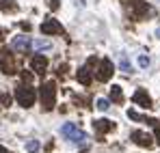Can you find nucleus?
<instances>
[{"instance_id": "nucleus-16", "label": "nucleus", "mask_w": 160, "mask_h": 153, "mask_svg": "<svg viewBox=\"0 0 160 153\" xmlns=\"http://www.w3.org/2000/svg\"><path fill=\"white\" fill-rule=\"evenodd\" d=\"M108 106H110L108 99H104V97H100V99H98V110H102V112H104V110H108Z\"/></svg>"}, {"instance_id": "nucleus-15", "label": "nucleus", "mask_w": 160, "mask_h": 153, "mask_svg": "<svg viewBox=\"0 0 160 153\" xmlns=\"http://www.w3.org/2000/svg\"><path fill=\"white\" fill-rule=\"evenodd\" d=\"M26 149H28V153H37L39 151V142L37 140H30V142H26Z\"/></svg>"}, {"instance_id": "nucleus-6", "label": "nucleus", "mask_w": 160, "mask_h": 153, "mask_svg": "<svg viewBox=\"0 0 160 153\" xmlns=\"http://www.w3.org/2000/svg\"><path fill=\"white\" fill-rule=\"evenodd\" d=\"M30 48H32V41H30V37H26V35H18L11 41V50H15V52H28Z\"/></svg>"}, {"instance_id": "nucleus-5", "label": "nucleus", "mask_w": 160, "mask_h": 153, "mask_svg": "<svg viewBox=\"0 0 160 153\" xmlns=\"http://www.w3.org/2000/svg\"><path fill=\"white\" fill-rule=\"evenodd\" d=\"M95 76L100 82H108L110 76H112V63L104 58V60H100V65H98V69H95Z\"/></svg>"}, {"instance_id": "nucleus-23", "label": "nucleus", "mask_w": 160, "mask_h": 153, "mask_svg": "<svg viewBox=\"0 0 160 153\" xmlns=\"http://www.w3.org/2000/svg\"><path fill=\"white\" fill-rule=\"evenodd\" d=\"M0 39H2V35H0Z\"/></svg>"}, {"instance_id": "nucleus-17", "label": "nucleus", "mask_w": 160, "mask_h": 153, "mask_svg": "<svg viewBox=\"0 0 160 153\" xmlns=\"http://www.w3.org/2000/svg\"><path fill=\"white\" fill-rule=\"evenodd\" d=\"M32 45H35V50H48V48H50L48 41H35Z\"/></svg>"}, {"instance_id": "nucleus-1", "label": "nucleus", "mask_w": 160, "mask_h": 153, "mask_svg": "<svg viewBox=\"0 0 160 153\" xmlns=\"http://www.w3.org/2000/svg\"><path fill=\"white\" fill-rule=\"evenodd\" d=\"M39 99H41L43 110H50L54 106V102H56V84H54L52 80L43 82V86L39 88Z\"/></svg>"}, {"instance_id": "nucleus-8", "label": "nucleus", "mask_w": 160, "mask_h": 153, "mask_svg": "<svg viewBox=\"0 0 160 153\" xmlns=\"http://www.w3.org/2000/svg\"><path fill=\"white\" fill-rule=\"evenodd\" d=\"M41 32L43 35H63V26L58 24L56 20H46L43 24H41Z\"/></svg>"}, {"instance_id": "nucleus-7", "label": "nucleus", "mask_w": 160, "mask_h": 153, "mask_svg": "<svg viewBox=\"0 0 160 153\" xmlns=\"http://www.w3.org/2000/svg\"><path fill=\"white\" fill-rule=\"evenodd\" d=\"M30 67H32V71H37L39 76H43L46 69H48V58L41 56V54H35V56L30 58Z\"/></svg>"}, {"instance_id": "nucleus-9", "label": "nucleus", "mask_w": 160, "mask_h": 153, "mask_svg": "<svg viewBox=\"0 0 160 153\" xmlns=\"http://www.w3.org/2000/svg\"><path fill=\"white\" fill-rule=\"evenodd\" d=\"M134 103H138L141 108H152V99H149V95H147V91L145 88H138L136 93H134Z\"/></svg>"}, {"instance_id": "nucleus-4", "label": "nucleus", "mask_w": 160, "mask_h": 153, "mask_svg": "<svg viewBox=\"0 0 160 153\" xmlns=\"http://www.w3.org/2000/svg\"><path fill=\"white\" fill-rule=\"evenodd\" d=\"M61 134L67 138V140H72V142H84V138H87V134L78 129L74 123H65L63 127H61Z\"/></svg>"}, {"instance_id": "nucleus-20", "label": "nucleus", "mask_w": 160, "mask_h": 153, "mask_svg": "<svg viewBox=\"0 0 160 153\" xmlns=\"http://www.w3.org/2000/svg\"><path fill=\"white\" fill-rule=\"evenodd\" d=\"M48 4H50V9H52V11H56V9H58V0H50Z\"/></svg>"}, {"instance_id": "nucleus-12", "label": "nucleus", "mask_w": 160, "mask_h": 153, "mask_svg": "<svg viewBox=\"0 0 160 153\" xmlns=\"http://www.w3.org/2000/svg\"><path fill=\"white\" fill-rule=\"evenodd\" d=\"M93 125H95V129H98L100 134H106V131H110V129L115 127L112 121H108V119H100V121H95Z\"/></svg>"}, {"instance_id": "nucleus-14", "label": "nucleus", "mask_w": 160, "mask_h": 153, "mask_svg": "<svg viewBox=\"0 0 160 153\" xmlns=\"http://www.w3.org/2000/svg\"><path fill=\"white\" fill-rule=\"evenodd\" d=\"M119 67H121L126 74H130V71H132V67H130V63H128V58H126V56H121V60H119Z\"/></svg>"}, {"instance_id": "nucleus-3", "label": "nucleus", "mask_w": 160, "mask_h": 153, "mask_svg": "<svg viewBox=\"0 0 160 153\" xmlns=\"http://www.w3.org/2000/svg\"><path fill=\"white\" fill-rule=\"evenodd\" d=\"M0 69L7 76H13L18 71V65H15V58H13L11 50H0Z\"/></svg>"}, {"instance_id": "nucleus-11", "label": "nucleus", "mask_w": 160, "mask_h": 153, "mask_svg": "<svg viewBox=\"0 0 160 153\" xmlns=\"http://www.w3.org/2000/svg\"><path fill=\"white\" fill-rule=\"evenodd\" d=\"M76 78H78V82L82 86H89V84H91V69H89V67H80Z\"/></svg>"}, {"instance_id": "nucleus-18", "label": "nucleus", "mask_w": 160, "mask_h": 153, "mask_svg": "<svg viewBox=\"0 0 160 153\" xmlns=\"http://www.w3.org/2000/svg\"><path fill=\"white\" fill-rule=\"evenodd\" d=\"M138 65H141V67H147V65H149V58H147V56H141V58H138Z\"/></svg>"}, {"instance_id": "nucleus-22", "label": "nucleus", "mask_w": 160, "mask_h": 153, "mask_svg": "<svg viewBox=\"0 0 160 153\" xmlns=\"http://www.w3.org/2000/svg\"><path fill=\"white\" fill-rule=\"evenodd\" d=\"M156 35H158V39H160V28H158V30H156Z\"/></svg>"}, {"instance_id": "nucleus-21", "label": "nucleus", "mask_w": 160, "mask_h": 153, "mask_svg": "<svg viewBox=\"0 0 160 153\" xmlns=\"http://www.w3.org/2000/svg\"><path fill=\"white\" fill-rule=\"evenodd\" d=\"M0 153H11L9 149H4V147H0Z\"/></svg>"}, {"instance_id": "nucleus-2", "label": "nucleus", "mask_w": 160, "mask_h": 153, "mask_svg": "<svg viewBox=\"0 0 160 153\" xmlns=\"http://www.w3.org/2000/svg\"><path fill=\"white\" fill-rule=\"evenodd\" d=\"M15 97H18V103L20 106H32L35 103V97H37V93H35V86H28V84H20V86H15Z\"/></svg>"}, {"instance_id": "nucleus-10", "label": "nucleus", "mask_w": 160, "mask_h": 153, "mask_svg": "<svg viewBox=\"0 0 160 153\" xmlns=\"http://www.w3.org/2000/svg\"><path fill=\"white\" fill-rule=\"evenodd\" d=\"M132 140L136 145H141V147H152V145H154V142H152V136L145 134V131H132Z\"/></svg>"}, {"instance_id": "nucleus-19", "label": "nucleus", "mask_w": 160, "mask_h": 153, "mask_svg": "<svg viewBox=\"0 0 160 153\" xmlns=\"http://www.w3.org/2000/svg\"><path fill=\"white\" fill-rule=\"evenodd\" d=\"M15 4L13 2H0V9H4V11H9V9H13Z\"/></svg>"}, {"instance_id": "nucleus-13", "label": "nucleus", "mask_w": 160, "mask_h": 153, "mask_svg": "<svg viewBox=\"0 0 160 153\" xmlns=\"http://www.w3.org/2000/svg\"><path fill=\"white\" fill-rule=\"evenodd\" d=\"M110 99L112 102H123V91H121V86H110Z\"/></svg>"}]
</instances>
